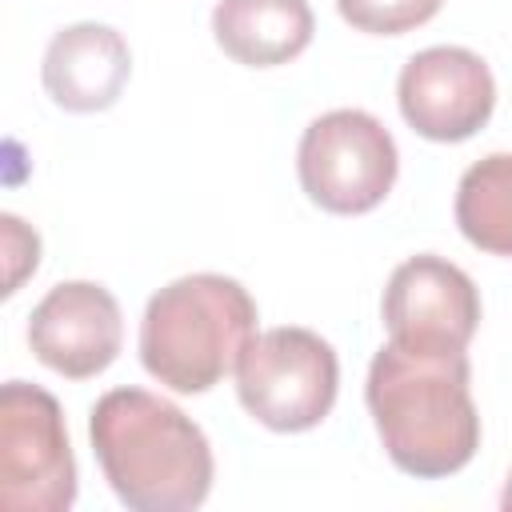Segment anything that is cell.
<instances>
[{
    "label": "cell",
    "instance_id": "obj_4",
    "mask_svg": "<svg viewBox=\"0 0 512 512\" xmlns=\"http://www.w3.org/2000/svg\"><path fill=\"white\" fill-rule=\"evenodd\" d=\"M340 392V360L312 328L256 332L236 364V396L244 412L272 432L316 428Z\"/></svg>",
    "mask_w": 512,
    "mask_h": 512
},
{
    "label": "cell",
    "instance_id": "obj_11",
    "mask_svg": "<svg viewBox=\"0 0 512 512\" xmlns=\"http://www.w3.org/2000/svg\"><path fill=\"white\" fill-rule=\"evenodd\" d=\"M316 20L308 0H216L212 36L248 68H276L312 44Z\"/></svg>",
    "mask_w": 512,
    "mask_h": 512
},
{
    "label": "cell",
    "instance_id": "obj_8",
    "mask_svg": "<svg viewBox=\"0 0 512 512\" xmlns=\"http://www.w3.org/2000/svg\"><path fill=\"white\" fill-rule=\"evenodd\" d=\"M396 100L412 132L436 144H460L488 124L496 108V80L472 48L436 44L400 68Z\"/></svg>",
    "mask_w": 512,
    "mask_h": 512
},
{
    "label": "cell",
    "instance_id": "obj_10",
    "mask_svg": "<svg viewBox=\"0 0 512 512\" xmlns=\"http://www.w3.org/2000/svg\"><path fill=\"white\" fill-rule=\"evenodd\" d=\"M40 76L44 92L64 112H104L120 100L132 76V52L108 24H68L48 40Z\"/></svg>",
    "mask_w": 512,
    "mask_h": 512
},
{
    "label": "cell",
    "instance_id": "obj_5",
    "mask_svg": "<svg viewBox=\"0 0 512 512\" xmlns=\"http://www.w3.org/2000/svg\"><path fill=\"white\" fill-rule=\"evenodd\" d=\"M300 188L332 216L372 212L396 184L400 152L392 132L364 108H332L316 116L296 148Z\"/></svg>",
    "mask_w": 512,
    "mask_h": 512
},
{
    "label": "cell",
    "instance_id": "obj_7",
    "mask_svg": "<svg viewBox=\"0 0 512 512\" xmlns=\"http://www.w3.org/2000/svg\"><path fill=\"white\" fill-rule=\"evenodd\" d=\"M388 340L408 352H464L480 328V292L464 268L444 256H408L380 304Z\"/></svg>",
    "mask_w": 512,
    "mask_h": 512
},
{
    "label": "cell",
    "instance_id": "obj_13",
    "mask_svg": "<svg viewBox=\"0 0 512 512\" xmlns=\"http://www.w3.org/2000/svg\"><path fill=\"white\" fill-rule=\"evenodd\" d=\"M444 0H336L340 16L356 32L372 36H404L420 24H428L440 12Z\"/></svg>",
    "mask_w": 512,
    "mask_h": 512
},
{
    "label": "cell",
    "instance_id": "obj_12",
    "mask_svg": "<svg viewBox=\"0 0 512 512\" xmlns=\"http://www.w3.org/2000/svg\"><path fill=\"white\" fill-rule=\"evenodd\" d=\"M456 224L480 252L512 260V152H492L460 176Z\"/></svg>",
    "mask_w": 512,
    "mask_h": 512
},
{
    "label": "cell",
    "instance_id": "obj_15",
    "mask_svg": "<svg viewBox=\"0 0 512 512\" xmlns=\"http://www.w3.org/2000/svg\"><path fill=\"white\" fill-rule=\"evenodd\" d=\"M500 508L512 512V472H508V484H504V492H500Z\"/></svg>",
    "mask_w": 512,
    "mask_h": 512
},
{
    "label": "cell",
    "instance_id": "obj_14",
    "mask_svg": "<svg viewBox=\"0 0 512 512\" xmlns=\"http://www.w3.org/2000/svg\"><path fill=\"white\" fill-rule=\"evenodd\" d=\"M0 236H4V264H8V276H4V296H12L28 272H36L40 264V236L12 212L0 216Z\"/></svg>",
    "mask_w": 512,
    "mask_h": 512
},
{
    "label": "cell",
    "instance_id": "obj_1",
    "mask_svg": "<svg viewBox=\"0 0 512 512\" xmlns=\"http://www.w3.org/2000/svg\"><path fill=\"white\" fill-rule=\"evenodd\" d=\"M464 352H408L384 344L368 364L364 400L388 460L416 476L440 480L460 472L480 448V412L468 392Z\"/></svg>",
    "mask_w": 512,
    "mask_h": 512
},
{
    "label": "cell",
    "instance_id": "obj_2",
    "mask_svg": "<svg viewBox=\"0 0 512 512\" xmlns=\"http://www.w3.org/2000/svg\"><path fill=\"white\" fill-rule=\"evenodd\" d=\"M92 452L132 512H192L212 492V444L192 416L144 388H112L88 416Z\"/></svg>",
    "mask_w": 512,
    "mask_h": 512
},
{
    "label": "cell",
    "instance_id": "obj_9",
    "mask_svg": "<svg viewBox=\"0 0 512 512\" xmlns=\"http://www.w3.org/2000/svg\"><path fill=\"white\" fill-rule=\"evenodd\" d=\"M124 344V316L116 296L92 280L56 284L28 316V348L32 356L68 376L88 380L100 376Z\"/></svg>",
    "mask_w": 512,
    "mask_h": 512
},
{
    "label": "cell",
    "instance_id": "obj_3",
    "mask_svg": "<svg viewBox=\"0 0 512 512\" xmlns=\"http://www.w3.org/2000/svg\"><path fill=\"white\" fill-rule=\"evenodd\" d=\"M256 336V300L220 272H192L164 284L140 320V364L172 392L196 396L236 372Z\"/></svg>",
    "mask_w": 512,
    "mask_h": 512
},
{
    "label": "cell",
    "instance_id": "obj_6",
    "mask_svg": "<svg viewBox=\"0 0 512 512\" xmlns=\"http://www.w3.org/2000/svg\"><path fill=\"white\" fill-rule=\"evenodd\" d=\"M76 500V460L60 400L28 380L0 388V504L8 512H64Z\"/></svg>",
    "mask_w": 512,
    "mask_h": 512
}]
</instances>
